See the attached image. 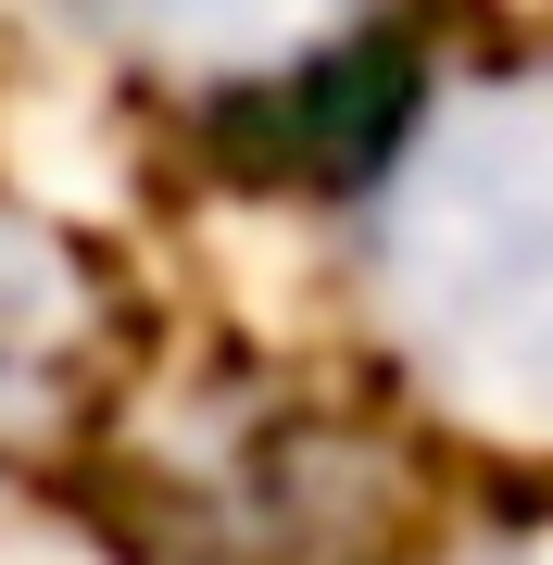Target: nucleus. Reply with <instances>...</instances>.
Segmentation results:
<instances>
[{"instance_id":"nucleus-1","label":"nucleus","mask_w":553,"mask_h":565,"mask_svg":"<svg viewBox=\"0 0 553 565\" xmlns=\"http://www.w3.org/2000/svg\"><path fill=\"white\" fill-rule=\"evenodd\" d=\"M377 340L478 427L553 440V63L440 76L352 189Z\"/></svg>"},{"instance_id":"nucleus-2","label":"nucleus","mask_w":553,"mask_h":565,"mask_svg":"<svg viewBox=\"0 0 553 565\" xmlns=\"http://www.w3.org/2000/svg\"><path fill=\"white\" fill-rule=\"evenodd\" d=\"M189 541L202 565H403V478L377 427L328 403H277L214 440L189 490Z\"/></svg>"},{"instance_id":"nucleus-3","label":"nucleus","mask_w":553,"mask_h":565,"mask_svg":"<svg viewBox=\"0 0 553 565\" xmlns=\"http://www.w3.org/2000/svg\"><path fill=\"white\" fill-rule=\"evenodd\" d=\"M76 277H63L51 239H25V226H0V427L39 415V390H63V364H76Z\"/></svg>"},{"instance_id":"nucleus-4","label":"nucleus","mask_w":553,"mask_h":565,"mask_svg":"<svg viewBox=\"0 0 553 565\" xmlns=\"http://www.w3.org/2000/svg\"><path fill=\"white\" fill-rule=\"evenodd\" d=\"M126 13L151 25V39H189V51H265V63H302L352 39V13L365 0H126Z\"/></svg>"}]
</instances>
